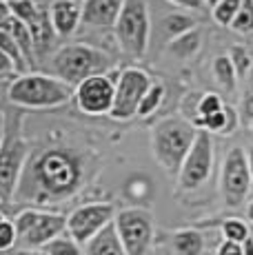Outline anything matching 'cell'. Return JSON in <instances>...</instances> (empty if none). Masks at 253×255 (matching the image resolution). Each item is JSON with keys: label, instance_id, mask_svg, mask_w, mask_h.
I'll return each mask as SVG.
<instances>
[{"label": "cell", "instance_id": "1", "mask_svg": "<svg viewBox=\"0 0 253 255\" xmlns=\"http://www.w3.org/2000/svg\"><path fill=\"white\" fill-rule=\"evenodd\" d=\"M87 180L82 153L67 146H51L36 155H29L25 171L16 189V202L33 207H51L71 200Z\"/></svg>", "mask_w": 253, "mask_h": 255}, {"label": "cell", "instance_id": "2", "mask_svg": "<svg viewBox=\"0 0 253 255\" xmlns=\"http://www.w3.org/2000/svg\"><path fill=\"white\" fill-rule=\"evenodd\" d=\"M74 96L76 87L47 73H18L7 89L9 102L20 109H56Z\"/></svg>", "mask_w": 253, "mask_h": 255}, {"label": "cell", "instance_id": "3", "mask_svg": "<svg viewBox=\"0 0 253 255\" xmlns=\"http://www.w3.org/2000/svg\"><path fill=\"white\" fill-rule=\"evenodd\" d=\"M196 135L198 127L184 116L162 118L151 131V151L155 162L169 175H178Z\"/></svg>", "mask_w": 253, "mask_h": 255}, {"label": "cell", "instance_id": "4", "mask_svg": "<svg viewBox=\"0 0 253 255\" xmlns=\"http://www.w3.org/2000/svg\"><path fill=\"white\" fill-rule=\"evenodd\" d=\"M51 65L58 78L69 82L71 87H78L82 80L96 73H107L114 67V60L102 49L85 45V42H74V45L58 49L51 58Z\"/></svg>", "mask_w": 253, "mask_h": 255}, {"label": "cell", "instance_id": "5", "mask_svg": "<svg viewBox=\"0 0 253 255\" xmlns=\"http://www.w3.org/2000/svg\"><path fill=\"white\" fill-rule=\"evenodd\" d=\"M114 31L120 51L125 56L142 58L149 49V40H151L149 0H125Z\"/></svg>", "mask_w": 253, "mask_h": 255}, {"label": "cell", "instance_id": "6", "mask_svg": "<svg viewBox=\"0 0 253 255\" xmlns=\"http://www.w3.org/2000/svg\"><path fill=\"white\" fill-rule=\"evenodd\" d=\"M27 160L29 144L20 133V125L4 122V135L0 142V204H13Z\"/></svg>", "mask_w": 253, "mask_h": 255}, {"label": "cell", "instance_id": "7", "mask_svg": "<svg viewBox=\"0 0 253 255\" xmlns=\"http://www.w3.org/2000/svg\"><path fill=\"white\" fill-rule=\"evenodd\" d=\"M13 222H16V231H18L16 249L40 251L51 238L67 231V215L33 209V207L20 211Z\"/></svg>", "mask_w": 253, "mask_h": 255}, {"label": "cell", "instance_id": "8", "mask_svg": "<svg viewBox=\"0 0 253 255\" xmlns=\"http://www.w3.org/2000/svg\"><path fill=\"white\" fill-rule=\"evenodd\" d=\"M253 184V173L249 164V153L242 146H231L222 160L220 193L229 209H240Z\"/></svg>", "mask_w": 253, "mask_h": 255}, {"label": "cell", "instance_id": "9", "mask_svg": "<svg viewBox=\"0 0 253 255\" xmlns=\"http://www.w3.org/2000/svg\"><path fill=\"white\" fill-rule=\"evenodd\" d=\"M126 255H144L153 242V215L142 207H126L116 211L114 218Z\"/></svg>", "mask_w": 253, "mask_h": 255}, {"label": "cell", "instance_id": "10", "mask_svg": "<svg viewBox=\"0 0 253 255\" xmlns=\"http://www.w3.org/2000/svg\"><path fill=\"white\" fill-rule=\"evenodd\" d=\"M149 87H151V76L147 71L138 69V67L123 69L118 73V80H116V98L109 116L120 122L135 118L138 116V107Z\"/></svg>", "mask_w": 253, "mask_h": 255}, {"label": "cell", "instance_id": "11", "mask_svg": "<svg viewBox=\"0 0 253 255\" xmlns=\"http://www.w3.org/2000/svg\"><path fill=\"white\" fill-rule=\"evenodd\" d=\"M213 173V140L209 129H198V135L189 149L187 158L178 173V184L182 191H196Z\"/></svg>", "mask_w": 253, "mask_h": 255}, {"label": "cell", "instance_id": "12", "mask_svg": "<svg viewBox=\"0 0 253 255\" xmlns=\"http://www.w3.org/2000/svg\"><path fill=\"white\" fill-rule=\"evenodd\" d=\"M116 80L109 71L107 73H96V76L82 80L76 87V105L82 114L87 116H109L111 107H114L116 98Z\"/></svg>", "mask_w": 253, "mask_h": 255}, {"label": "cell", "instance_id": "13", "mask_svg": "<svg viewBox=\"0 0 253 255\" xmlns=\"http://www.w3.org/2000/svg\"><path fill=\"white\" fill-rule=\"evenodd\" d=\"M116 218V207L111 202H89L80 204L67 215V231L71 233V238L76 242H80L85 247L102 227L111 222ZM85 251V249H82Z\"/></svg>", "mask_w": 253, "mask_h": 255}, {"label": "cell", "instance_id": "14", "mask_svg": "<svg viewBox=\"0 0 253 255\" xmlns=\"http://www.w3.org/2000/svg\"><path fill=\"white\" fill-rule=\"evenodd\" d=\"M125 0H85L82 24L89 29H114Z\"/></svg>", "mask_w": 253, "mask_h": 255}, {"label": "cell", "instance_id": "15", "mask_svg": "<svg viewBox=\"0 0 253 255\" xmlns=\"http://www.w3.org/2000/svg\"><path fill=\"white\" fill-rule=\"evenodd\" d=\"M49 16L56 33L67 38L82 24V4L76 0H56L49 7Z\"/></svg>", "mask_w": 253, "mask_h": 255}, {"label": "cell", "instance_id": "16", "mask_svg": "<svg viewBox=\"0 0 253 255\" xmlns=\"http://www.w3.org/2000/svg\"><path fill=\"white\" fill-rule=\"evenodd\" d=\"M82 249H85L87 255H126L125 244L120 240L118 227H116L114 220L107 227H102Z\"/></svg>", "mask_w": 253, "mask_h": 255}, {"label": "cell", "instance_id": "17", "mask_svg": "<svg viewBox=\"0 0 253 255\" xmlns=\"http://www.w3.org/2000/svg\"><path fill=\"white\" fill-rule=\"evenodd\" d=\"M29 29L33 33V42H36V56L45 53L49 45L53 42V36H58L56 29H53L51 16H49V9H40L36 20L29 22Z\"/></svg>", "mask_w": 253, "mask_h": 255}, {"label": "cell", "instance_id": "18", "mask_svg": "<svg viewBox=\"0 0 253 255\" xmlns=\"http://www.w3.org/2000/svg\"><path fill=\"white\" fill-rule=\"evenodd\" d=\"M171 249L180 255H198L204 251V235L198 229H180L171 235Z\"/></svg>", "mask_w": 253, "mask_h": 255}, {"label": "cell", "instance_id": "19", "mask_svg": "<svg viewBox=\"0 0 253 255\" xmlns=\"http://www.w3.org/2000/svg\"><path fill=\"white\" fill-rule=\"evenodd\" d=\"M196 24H198V20L193 16L173 11V13H167V16L160 20V29H162V33L169 38V40H173V38H178V36H182V33L191 31Z\"/></svg>", "mask_w": 253, "mask_h": 255}, {"label": "cell", "instance_id": "20", "mask_svg": "<svg viewBox=\"0 0 253 255\" xmlns=\"http://www.w3.org/2000/svg\"><path fill=\"white\" fill-rule=\"evenodd\" d=\"M213 78H216V82L222 87L225 91H236V85H238V71H236V65H233L231 56H218L216 60H213Z\"/></svg>", "mask_w": 253, "mask_h": 255}, {"label": "cell", "instance_id": "21", "mask_svg": "<svg viewBox=\"0 0 253 255\" xmlns=\"http://www.w3.org/2000/svg\"><path fill=\"white\" fill-rule=\"evenodd\" d=\"M9 31H11V36L16 38L18 47L22 49V53H25L27 62L31 65V62L36 60V42H33V33H31V29H29V24H27V22H22L20 18L13 16Z\"/></svg>", "mask_w": 253, "mask_h": 255}, {"label": "cell", "instance_id": "22", "mask_svg": "<svg viewBox=\"0 0 253 255\" xmlns=\"http://www.w3.org/2000/svg\"><path fill=\"white\" fill-rule=\"evenodd\" d=\"M200 42H202V36L200 31H198V27H193L191 31L182 33V36L173 38L171 40V53H176L180 60H189V58L193 56V53L200 49Z\"/></svg>", "mask_w": 253, "mask_h": 255}, {"label": "cell", "instance_id": "23", "mask_svg": "<svg viewBox=\"0 0 253 255\" xmlns=\"http://www.w3.org/2000/svg\"><path fill=\"white\" fill-rule=\"evenodd\" d=\"M40 251L49 253V255H80V253H85L82 251V244L76 242L69 231H62L60 235L51 238Z\"/></svg>", "mask_w": 253, "mask_h": 255}, {"label": "cell", "instance_id": "24", "mask_svg": "<svg viewBox=\"0 0 253 255\" xmlns=\"http://www.w3.org/2000/svg\"><path fill=\"white\" fill-rule=\"evenodd\" d=\"M162 100H164V87L160 82H151V87L147 89L142 102L138 107V118H149L151 114H155L160 109V105H162Z\"/></svg>", "mask_w": 253, "mask_h": 255}, {"label": "cell", "instance_id": "25", "mask_svg": "<svg viewBox=\"0 0 253 255\" xmlns=\"http://www.w3.org/2000/svg\"><path fill=\"white\" fill-rule=\"evenodd\" d=\"M229 29L240 36H251L253 33V0H245L240 7V11L236 13L233 22L229 24Z\"/></svg>", "mask_w": 253, "mask_h": 255}, {"label": "cell", "instance_id": "26", "mask_svg": "<svg viewBox=\"0 0 253 255\" xmlns=\"http://www.w3.org/2000/svg\"><path fill=\"white\" fill-rule=\"evenodd\" d=\"M242 2L245 0H220L216 7H211V18L222 27H229L233 22V18H236V13L240 11Z\"/></svg>", "mask_w": 253, "mask_h": 255}, {"label": "cell", "instance_id": "27", "mask_svg": "<svg viewBox=\"0 0 253 255\" xmlns=\"http://www.w3.org/2000/svg\"><path fill=\"white\" fill-rule=\"evenodd\" d=\"M0 49H4V51L11 56V60L16 62V67H18V71L20 73H25L27 69V58H25V53H22V49L18 47V42H16V38L11 36V31L9 29H4V31H0Z\"/></svg>", "mask_w": 253, "mask_h": 255}, {"label": "cell", "instance_id": "28", "mask_svg": "<svg viewBox=\"0 0 253 255\" xmlns=\"http://www.w3.org/2000/svg\"><path fill=\"white\" fill-rule=\"evenodd\" d=\"M220 229H222V238L236 240V242H245V240L251 235L249 224L242 222L240 218H227Z\"/></svg>", "mask_w": 253, "mask_h": 255}, {"label": "cell", "instance_id": "29", "mask_svg": "<svg viewBox=\"0 0 253 255\" xmlns=\"http://www.w3.org/2000/svg\"><path fill=\"white\" fill-rule=\"evenodd\" d=\"M229 56H231L233 65H236V71L240 78H247L253 69V56L249 53V49H245L242 45H236L231 47V51H229Z\"/></svg>", "mask_w": 253, "mask_h": 255}, {"label": "cell", "instance_id": "30", "mask_svg": "<svg viewBox=\"0 0 253 255\" xmlns=\"http://www.w3.org/2000/svg\"><path fill=\"white\" fill-rule=\"evenodd\" d=\"M9 7H11L13 16L20 18L22 22H31L38 18V13H40V7H38L33 0H7Z\"/></svg>", "mask_w": 253, "mask_h": 255}, {"label": "cell", "instance_id": "31", "mask_svg": "<svg viewBox=\"0 0 253 255\" xmlns=\"http://www.w3.org/2000/svg\"><path fill=\"white\" fill-rule=\"evenodd\" d=\"M18 242V231H16V222L4 218L0 222V251H9V249H16Z\"/></svg>", "mask_w": 253, "mask_h": 255}, {"label": "cell", "instance_id": "32", "mask_svg": "<svg viewBox=\"0 0 253 255\" xmlns=\"http://www.w3.org/2000/svg\"><path fill=\"white\" fill-rule=\"evenodd\" d=\"M240 120H242V125H247V127H251V122H253V80L249 82L245 96H242V102H240Z\"/></svg>", "mask_w": 253, "mask_h": 255}, {"label": "cell", "instance_id": "33", "mask_svg": "<svg viewBox=\"0 0 253 255\" xmlns=\"http://www.w3.org/2000/svg\"><path fill=\"white\" fill-rule=\"evenodd\" d=\"M18 67H16V62L11 60V56H9L4 49H0V82H4V80H9V78H16L18 76Z\"/></svg>", "mask_w": 253, "mask_h": 255}, {"label": "cell", "instance_id": "34", "mask_svg": "<svg viewBox=\"0 0 253 255\" xmlns=\"http://www.w3.org/2000/svg\"><path fill=\"white\" fill-rule=\"evenodd\" d=\"M216 253L218 255H245V247H242V242L222 238V242L216 247Z\"/></svg>", "mask_w": 253, "mask_h": 255}, {"label": "cell", "instance_id": "35", "mask_svg": "<svg viewBox=\"0 0 253 255\" xmlns=\"http://www.w3.org/2000/svg\"><path fill=\"white\" fill-rule=\"evenodd\" d=\"M11 20H13V11L9 7L7 0H0V31L11 27Z\"/></svg>", "mask_w": 253, "mask_h": 255}, {"label": "cell", "instance_id": "36", "mask_svg": "<svg viewBox=\"0 0 253 255\" xmlns=\"http://www.w3.org/2000/svg\"><path fill=\"white\" fill-rule=\"evenodd\" d=\"M169 2L178 4V7H184V9H200L204 4V0H169Z\"/></svg>", "mask_w": 253, "mask_h": 255}, {"label": "cell", "instance_id": "37", "mask_svg": "<svg viewBox=\"0 0 253 255\" xmlns=\"http://www.w3.org/2000/svg\"><path fill=\"white\" fill-rule=\"evenodd\" d=\"M2 135H4V118H2V111H0V142H2Z\"/></svg>", "mask_w": 253, "mask_h": 255}, {"label": "cell", "instance_id": "38", "mask_svg": "<svg viewBox=\"0 0 253 255\" xmlns=\"http://www.w3.org/2000/svg\"><path fill=\"white\" fill-rule=\"evenodd\" d=\"M247 220H251L253 222V200L249 202V207H247Z\"/></svg>", "mask_w": 253, "mask_h": 255}, {"label": "cell", "instance_id": "39", "mask_svg": "<svg viewBox=\"0 0 253 255\" xmlns=\"http://www.w3.org/2000/svg\"><path fill=\"white\" fill-rule=\"evenodd\" d=\"M218 2H220V0H204V4H207V7H216Z\"/></svg>", "mask_w": 253, "mask_h": 255}, {"label": "cell", "instance_id": "40", "mask_svg": "<svg viewBox=\"0 0 253 255\" xmlns=\"http://www.w3.org/2000/svg\"><path fill=\"white\" fill-rule=\"evenodd\" d=\"M249 164H251V173H253V146L249 149Z\"/></svg>", "mask_w": 253, "mask_h": 255}, {"label": "cell", "instance_id": "41", "mask_svg": "<svg viewBox=\"0 0 253 255\" xmlns=\"http://www.w3.org/2000/svg\"><path fill=\"white\" fill-rule=\"evenodd\" d=\"M2 220H4V213H2V211H0V222H2Z\"/></svg>", "mask_w": 253, "mask_h": 255}, {"label": "cell", "instance_id": "42", "mask_svg": "<svg viewBox=\"0 0 253 255\" xmlns=\"http://www.w3.org/2000/svg\"><path fill=\"white\" fill-rule=\"evenodd\" d=\"M76 2H80V4H82V2H85V0H76Z\"/></svg>", "mask_w": 253, "mask_h": 255}, {"label": "cell", "instance_id": "43", "mask_svg": "<svg viewBox=\"0 0 253 255\" xmlns=\"http://www.w3.org/2000/svg\"><path fill=\"white\" fill-rule=\"evenodd\" d=\"M251 129H253V122H251Z\"/></svg>", "mask_w": 253, "mask_h": 255}]
</instances>
